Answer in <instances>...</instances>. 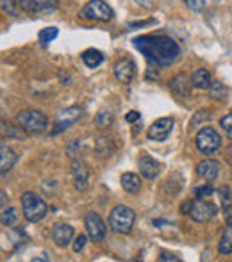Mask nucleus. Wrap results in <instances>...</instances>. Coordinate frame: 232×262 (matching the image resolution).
<instances>
[{
    "label": "nucleus",
    "mask_w": 232,
    "mask_h": 262,
    "mask_svg": "<svg viewBox=\"0 0 232 262\" xmlns=\"http://www.w3.org/2000/svg\"><path fill=\"white\" fill-rule=\"evenodd\" d=\"M220 125H222V128L225 130V134L232 139V111L227 116H223L222 120H220Z\"/></svg>",
    "instance_id": "obj_32"
},
{
    "label": "nucleus",
    "mask_w": 232,
    "mask_h": 262,
    "mask_svg": "<svg viewBox=\"0 0 232 262\" xmlns=\"http://www.w3.org/2000/svg\"><path fill=\"white\" fill-rule=\"evenodd\" d=\"M220 253H232V225H227L225 230L222 234V239H220V245H218Z\"/></svg>",
    "instance_id": "obj_23"
},
{
    "label": "nucleus",
    "mask_w": 232,
    "mask_h": 262,
    "mask_svg": "<svg viewBox=\"0 0 232 262\" xmlns=\"http://www.w3.org/2000/svg\"><path fill=\"white\" fill-rule=\"evenodd\" d=\"M191 86H193V82H191V80L187 79L184 73L174 77V79H172V82H170L172 91H174L177 97H187V95H189Z\"/></svg>",
    "instance_id": "obj_18"
},
{
    "label": "nucleus",
    "mask_w": 232,
    "mask_h": 262,
    "mask_svg": "<svg viewBox=\"0 0 232 262\" xmlns=\"http://www.w3.org/2000/svg\"><path fill=\"white\" fill-rule=\"evenodd\" d=\"M197 175L205 182H211L220 175V162L213 159H204L197 164Z\"/></svg>",
    "instance_id": "obj_13"
},
{
    "label": "nucleus",
    "mask_w": 232,
    "mask_h": 262,
    "mask_svg": "<svg viewBox=\"0 0 232 262\" xmlns=\"http://www.w3.org/2000/svg\"><path fill=\"white\" fill-rule=\"evenodd\" d=\"M159 260H170V262H177V260H180L179 257L174 255V253H168V252H163L159 255Z\"/></svg>",
    "instance_id": "obj_37"
},
{
    "label": "nucleus",
    "mask_w": 232,
    "mask_h": 262,
    "mask_svg": "<svg viewBox=\"0 0 232 262\" xmlns=\"http://www.w3.org/2000/svg\"><path fill=\"white\" fill-rule=\"evenodd\" d=\"M20 2H14V0H2V11L9 16H18L20 14Z\"/></svg>",
    "instance_id": "obj_29"
},
{
    "label": "nucleus",
    "mask_w": 232,
    "mask_h": 262,
    "mask_svg": "<svg viewBox=\"0 0 232 262\" xmlns=\"http://www.w3.org/2000/svg\"><path fill=\"white\" fill-rule=\"evenodd\" d=\"M120 184L127 193H138L141 187V179L136 173H123L120 179Z\"/></svg>",
    "instance_id": "obj_20"
},
{
    "label": "nucleus",
    "mask_w": 232,
    "mask_h": 262,
    "mask_svg": "<svg viewBox=\"0 0 232 262\" xmlns=\"http://www.w3.org/2000/svg\"><path fill=\"white\" fill-rule=\"evenodd\" d=\"M20 202H22V212H24V217L27 221H31V223L41 221L43 217L47 216V212H49V205L45 204V200L39 198L36 193H31V191L22 194Z\"/></svg>",
    "instance_id": "obj_2"
},
{
    "label": "nucleus",
    "mask_w": 232,
    "mask_h": 262,
    "mask_svg": "<svg viewBox=\"0 0 232 262\" xmlns=\"http://www.w3.org/2000/svg\"><path fill=\"white\" fill-rule=\"evenodd\" d=\"M213 186L211 184H205V186H202V187H197L195 189V196L197 198H200V200H204V198H209L213 194Z\"/></svg>",
    "instance_id": "obj_31"
},
{
    "label": "nucleus",
    "mask_w": 232,
    "mask_h": 262,
    "mask_svg": "<svg viewBox=\"0 0 232 262\" xmlns=\"http://www.w3.org/2000/svg\"><path fill=\"white\" fill-rule=\"evenodd\" d=\"M216 212H218V209H216L215 204L197 198V200L193 202V205H191L189 216L193 217V221H197V223H205V221L211 220Z\"/></svg>",
    "instance_id": "obj_8"
},
{
    "label": "nucleus",
    "mask_w": 232,
    "mask_h": 262,
    "mask_svg": "<svg viewBox=\"0 0 232 262\" xmlns=\"http://www.w3.org/2000/svg\"><path fill=\"white\" fill-rule=\"evenodd\" d=\"M0 194H2V205H4V204H6V191H2Z\"/></svg>",
    "instance_id": "obj_39"
},
{
    "label": "nucleus",
    "mask_w": 232,
    "mask_h": 262,
    "mask_svg": "<svg viewBox=\"0 0 232 262\" xmlns=\"http://www.w3.org/2000/svg\"><path fill=\"white\" fill-rule=\"evenodd\" d=\"M209 95H211V98H215V100H225L227 95H229V90H227L225 84L222 82H211V86H209Z\"/></svg>",
    "instance_id": "obj_24"
},
{
    "label": "nucleus",
    "mask_w": 232,
    "mask_h": 262,
    "mask_svg": "<svg viewBox=\"0 0 232 262\" xmlns=\"http://www.w3.org/2000/svg\"><path fill=\"white\" fill-rule=\"evenodd\" d=\"M134 70L136 64L131 59H120L115 64V75L121 84H131L134 79Z\"/></svg>",
    "instance_id": "obj_15"
},
{
    "label": "nucleus",
    "mask_w": 232,
    "mask_h": 262,
    "mask_svg": "<svg viewBox=\"0 0 232 262\" xmlns=\"http://www.w3.org/2000/svg\"><path fill=\"white\" fill-rule=\"evenodd\" d=\"M186 2V6L189 7L191 11H195V13H202V11L205 9V0H184Z\"/></svg>",
    "instance_id": "obj_33"
},
{
    "label": "nucleus",
    "mask_w": 232,
    "mask_h": 262,
    "mask_svg": "<svg viewBox=\"0 0 232 262\" xmlns=\"http://www.w3.org/2000/svg\"><path fill=\"white\" fill-rule=\"evenodd\" d=\"M138 168H139V173H141V175L145 177V179H149V180H154L161 173V164L150 156L139 157Z\"/></svg>",
    "instance_id": "obj_16"
},
{
    "label": "nucleus",
    "mask_w": 232,
    "mask_h": 262,
    "mask_svg": "<svg viewBox=\"0 0 232 262\" xmlns=\"http://www.w3.org/2000/svg\"><path fill=\"white\" fill-rule=\"evenodd\" d=\"M22 6V9L25 13H47V11L56 9L57 0H18Z\"/></svg>",
    "instance_id": "obj_14"
},
{
    "label": "nucleus",
    "mask_w": 232,
    "mask_h": 262,
    "mask_svg": "<svg viewBox=\"0 0 232 262\" xmlns=\"http://www.w3.org/2000/svg\"><path fill=\"white\" fill-rule=\"evenodd\" d=\"M139 118H141V114H139L138 111H131V113L125 116V120H127L129 123H134V121H138Z\"/></svg>",
    "instance_id": "obj_36"
},
{
    "label": "nucleus",
    "mask_w": 232,
    "mask_h": 262,
    "mask_svg": "<svg viewBox=\"0 0 232 262\" xmlns=\"http://www.w3.org/2000/svg\"><path fill=\"white\" fill-rule=\"evenodd\" d=\"M80 107H68V109H62L61 113H57L56 121H54V128L52 134L57 136L61 134L62 130H66L68 127H72L73 123H77L80 118Z\"/></svg>",
    "instance_id": "obj_7"
},
{
    "label": "nucleus",
    "mask_w": 232,
    "mask_h": 262,
    "mask_svg": "<svg viewBox=\"0 0 232 262\" xmlns=\"http://www.w3.org/2000/svg\"><path fill=\"white\" fill-rule=\"evenodd\" d=\"M79 152H80V141H73L66 146V154H68L70 159H75L77 156H79Z\"/></svg>",
    "instance_id": "obj_34"
},
{
    "label": "nucleus",
    "mask_w": 232,
    "mask_h": 262,
    "mask_svg": "<svg viewBox=\"0 0 232 262\" xmlns=\"http://www.w3.org/2000/svg\"><path fill=\"white\" fill-rule=\"evenodd\" d=\"M73 235H75L73 227H70L66 223H57L52 228V241L56 243V246H59V248H66L72 243Z\"/></svg>",
    "instance_id": "obj_12"
},
{
    "label": "nucleus",
    "mask_w": 232,
    "mask_h": 262,
    "mask_svg": "<svg viewBox=\"0 0 232 262\" xmlns=\"http://www.w3.org/2000/svg\"><path fill=\"white\" fill-rule=\"evenodd\" d=\"M113 120H115V116H113L111 111L102 109L100 113H97V116H95V125H97L98 128H108V127H111Z\"/></svg>",
    "instance_id": "obj_25"
},
{
    "label": "nucleus",
    "mask_w": 232,
    "mask_h": 262,
    "mask_svg": "<svg viewBox=\"0 0 232 262\" xmlns=\"http://www.w3.org/2000/svg\"><path fill=\"white\" fill-rule=\"evenodd\" d=\"M132 45L152 66H170L180 55L179 45L168 36H138L132 39Z\"/></svg>",
    "instance_id": "obj_1"
},
{
    "label": "nucleus",
    "mask_w": 232,
    "mask_h": 262,
    "mask_svg": "<svg viewBox=\"0 0 232 262\" xmlns=\"http://www.w3.org/2000/svg\"><path fill=\"white\" fill-rule=\"evenodd\" d=\"M227 225H232V214H229V216H227Z\"/></svg>",
    "instance_id": "obj_40"
},
{
    "label": "nucleus",
    "mask_w": 232,
    "mask_h": 262,
    "mask_svg": "<svg viewBox=\"0 0 232 262\" xmlns=\"http://www.w3.org/2000/svg\"><path fill=\"white\" fill-rule=\"evenodd\" d=\"M72 175H73V182H75L77 191H86L88 187H90V169H88V164L84 161L73 159Z\"/></svg>",
    "instance_id": "obj_11"
},
{
    "label": "nucleus",
    "mask_w": 232,
    "mask_h": 262,
    "mask_svg": "<svg viewBox=\"0 0 232 262\" xmlns=\"http://www.w3.org/2000/svg\"><path fill=\"white\" fill-rule=\"evenodd\" d=\"M191 82H193V88H197V90H207L211 86V72L205 68H198L191 77Z\"/></svg>",
    "instance_id": "obj_19"
},
{
    "label": "nucleus",
    "mask_w": 232,
    "mask_h": 262,
    "mask_svg": "<svg viewBox=\"0 0 232 262\" xmlns=\"http://www.w3.org/2000/svg\"><path fill=\"white\" fill-rule=\"evenodd\" d=\"M174 130V118H159L149 127V139L152 141H164Z\"/></svg>",
    "instance_id": "obj_10"
},
{
    "label": "nucleus",
    "mask_w": 232,
    "mask_h": 262,
    "mask_svg": "<svg viewBox=\"0 0 232 262\" xmlns=\"http://www.w3.org/2000/svg\"><path fill=\"white\" fill-rule=\"evenodd\" d=\"M82 61L88 68H97V66H100L102 62H104V55L97 49H88L86 52L82 54Z\"/></svg>",
    "instance_id": "obj_21"
},
{
    "label": "nucleus",
    "mask_w": 232,
    "mask_h": 262,
    "mask_svg": "<svg viewBox=\"0 0 232 262\" xmlns=\"http://www.w3.org/2000/svg\"><path fill=\"white\" fill-rule=\"evenodd\" d=\"M84 245H86V235H79V237L73 241V252H75V253L82 252Z\"/></svg>",
    "instance_id": "obj_35"
},
{
    "label": "nucleus",
    "mask_w": 232,
    "mask_h": 262,
    "mask_svg": "<svg viewBox=\"0 0 232 262\" xmlns=\"http://www.w3.org/2000/svg\"><path fill=\"white\" fill-rule=\"evenodd\" d=\"M95 152L100 157H111L113 152H115V145L109 138H98L97 143H95Z\"/></svg>",
    "instance_id": "obj_22"
},
{
    "label": "nucleus",
    "mask_w": 232,
    "mask_h": 262,
    "mask_svg": "<svg viewBox=\"0 0 232 262\" xmlns=\"http://www.w3.org/2000/svg\"><path fill=\"white\" fill-rule=\"evenodd\" d=\"M16 123L24 128L27 134H43L47 130V125H49V120H47L45 113L38 109H27L22 111V113L16 114Z\"/></svg>",
    "instance_id": "obj_3"
},
{
    "label": "nucleus",
    "mask_w": 232,
    "mask_h": 262,
    "mask_svg": "<svg viewBox=\"0 0 232 262\" xmlns=\"http://www.w3.org/2000/svg\"><path fill=\"white\" fill-rule=\"evenodd\" d=\"M84 227H86V232H88V237L91 241L98 243L106 237V225L102 221V217L98 216L97 212H90L84 220Z\"/></svg>",
    "instance_id": "obj_9"
},
{
    "label": "nucleus",
    "mask_w": 232,
    "mask_h": 262,
    "mask_svg": "<svg viewBox=\"0 0 232 262\" xmlns=\"http://www.w3.org/2000/svg\"><path fill=\"white\" fill-rule=\"evenodd\" d=\"M16 221H18L16 209H13V207L2 209V214H0V223H2V227H13V225H16Z\"/></svg>",
    "instance_id": "obj_27"
},
{
    "label": "nucleus",
    "mask_w": 232,
    "mask_h": 262,
    "mask_svg": "<svg viewBox=\"0 0 232 262\" xmlns=\"http://www.w3.org/2000/svg\"><path fill=\"white\" fill-rule=\"evenodd\" d=\"M57 36H59V29L57 27H45V29H41V31H39L38 38H39V41H41L43 47H49V43L54 41Z\"/></svg>",
    "instance_id": "obj_26"
},
{
    "label": "nucleus",
    "mask_w": 232,
    "mask_h": 262,
    "mask_svg": "<svg viewBox=\"0 0 232 262\" xmlns=\"http://www.w3.org/2000/svg\"><path fill=\"white\" fill-rule=\"evenodd\" d=\"M36 260H50V257H47V255H41V257H34V259H32V262H36Z\"/></svg>",
    "instance_id": "obj_38"
},
{
    "label": "nucleus",
    "mask_w": 232,
    "mask_h": 262,
    "mask_svg": "<svg viewBox=\"0 0 232 262\" xmlns=\"http://www.w3.org/2000/svg\"><path fill=\"white\" fill-rule=\"evenodd\" d=\"M2 134H4V136H7V138L22 139V138H24V128H22L20 125H18V127H14V125L2 121Z\"/></svg>",
    "instance_id": "obj_28"
},
{
    "label": "nucleus",
    "mask_w": 232,
    "mask_h": 262,
    "mask_svg": "<svg viewBox=\"0 0 232 262\" xmlns=\"http://www.w3.org/2000/svg\"><path fill=\"white\" fill-rule=\"evenodd\" d=\"M195 145H197V148L204 156H209V154H215L216 150H220V146H222V136L213 127H204L195 136Z\"/></svg>",
    "instance_id": "obj_5"
},
{
    "label": "nucleus",
    "mask_w": 232,
    "mask_h": 262,
    "mask_svg": "<svg viewBox=\"0 0 232 262\" xmlns=\"http://www.w3.org/2000/svg\"><path fill=\"white\" fill-rule=\"evenodd\" d=\"M16 161H18L16 152H14L6 141L0 143V173L6 175V173L16 164Z\"/></svg>",
    "instance_id": "obj_17"
},
{
    "label": "nucleus",
    "mask_w": 232,
    "mask_h": 262,
    "mask_svg": "<svg viewBox=\"0 0 232 262\" xmlns=\"http://www.w3.org/2000/svg\"><path fill=\"white\" fill-rule=\"evenodd\" d=\"M136 223V212L127 205H116L109 216V227L116 234H131Z\"/></svg>",
    "instance_id": "obj_4"
},
{
    "label": "nucleus",
    "mask_w": 232,
    "mask_h": 262,
    "mask_svg": "<svg viewBox=\"0 0 232 262\" xmlns=\"http://www.w3.org/2000/svg\"><path fill=\"white\" fill-rule=\"evenodd\" d=\"M80 16L88 20H98V21H109L115 13L113 9L104 2V0H90L80 11Z\"/></svg>",
    "instance_id": "obj_6"
},
{
    "label": "nucleus",
    "mask_w": 232,
    "mask_h": 262,
    "mask_svg": "<svg viewBox=\"0 0 232 262\" xmlns=\"http://www.w3.org/2000/svg\"><path fill=\"white\" fill-rule=\"evenodd\" d=\"M218 193H220V198H222V207L223 209H230L232 207V194H230L229 187H227V186L220 187Z\"/></svg>",
    "instance_id": "obj_30"
}]
</instances>
